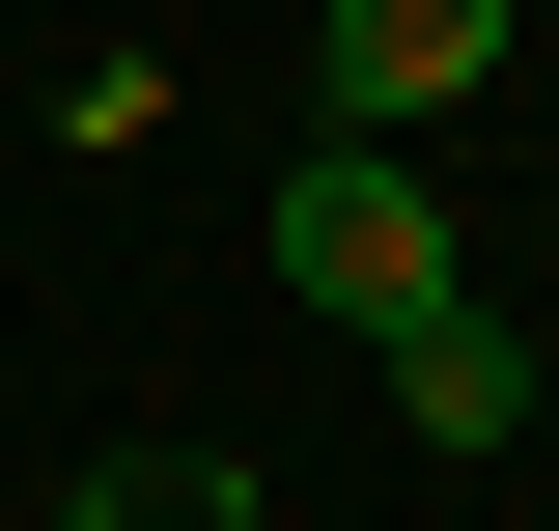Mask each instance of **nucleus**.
<instances>
[{"label":"nucleus","instance_id":"nucleus-3","mask_svg":"<svg viewBox=\"0 0 559 531\" xmlns=\"http://www.w3.org/2000/svg\"><path fill=\"white\" fill-rule=\"evenodd\" d=\"M364 364H392V420H419V448H448V475H476L503 420H532V335H503L476 280H448V308H392V335H364Z\"/></svg>","mask_w":559,"mask_h":531},{"label":"nucleus","instance_id":"nucleus-2","mask_svg":"<svg viewBox=\"0 0 559 531\" xmlns=\"http://www.w3.org/2000/svg\"><path fill=\"white\" fill-rule=\"evenodd\" d=\"M503 28H532V0H308V57H336V113H364V140L476 113V84H503Z\"/></svg>","mask_w":559,"mask_h":531},{"label":"nucleus","instance_id":"nucleus-1","mask_svg":"<svg viewBox=\"0 0 559 531\" xmlns=\"http://www.w3.org/2000/svg\"><path fill=\"white\" fill-rule=\"evenodd\" d=\"M280 308H336V335L448 308V197H419L392 140H336V168H280Z\"/></svg>","mask_w":559,"mask_h":531},{"label":"nucleus","instance_id":"nucleus-4","mask_svg":"<svg viewBox=\"0 0 559 531\" xmlns=\"http://www.w3.org/2000/svg\"><path fill=\"white\" fill-rule=\"evenodd\" d=\"M57 531H252V475L224 448H112V475H57Z\"/></svg>","mask_w":559,"mask_h":531}]
</instances>
